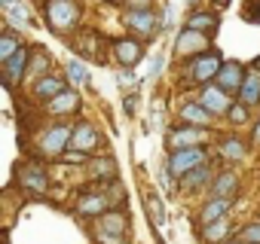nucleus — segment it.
<instances>
[{
  "label": "nucleus",
  "mask_w": 260,
  "mask_h": 244,
  "mask_svg": "<svg viewBox=\"0 0 260 244\" xmlns=\"http://www.w3.org/2000/svg\"><path fill=\"white\" fill-rule=\"evenodd\" d=\"M187 177V186H199V183H205L208 180V168L205 165H199V168H193L190 174H184Z\"/></svg>",
  "instance_id": "nucleus-30"
},
{
  "label": "nucleus",
  "mask_w": 260,
  "mask_h": 244,
  "mask_svg": "<svg viewBox=\"0 0 260 244\" xmlns=\"http://www.w3.org/2000/svg\"><path fill=\"white\" fill-rule=\"evenodd\" d=\"M233 192H236V177H233L230 171H223V174L214 180V195L226 198V195H233Z\"/></svg>",
  "instance_id": "nucleus-23"
},
{
  "label": "nucleus",
  "mask_w": 260,
  "mask_h": 244,
  "mask_svg": "<svg viewBox=\"0 0 260 244\" xmlns=\"http://www.w3.org/2000/svg\"><path fill=\"white\" fill-rule=\"evenodd\" d=\"M223 244H236V241H223Z\"/></svg>",
  "instance_id": "nucleus-38"
},
{
  "label": "nucleus",
  "mask_w": 260,
  "mask_h": 244,
  "mask_svg": "<svg viewBox=\"0 0 260 244\" xmlns=\"http://www.w3.org/2000/svg\"><path fill=\"white\" fill-rule=\"evenodd\" d=\"M181 116H184L187 126H199V129H205V126H211V116H214V113H211L208 107H202V101H196V104H184Z\"/></svg>",
  "instance_id": "nucleus-12"
},
{
  "label": "nucleus",
  "mask_w": 260,
  "mask_h": 244,
  "mask_svg": "<svg viewBox=\"0 0 260 244\" xmlns=\"http://www.w3.org/2000/svg\"><path fill=\"white\" fill-rule=\"evenodd\" d=\"M208 43H211V37H205L193 28H184L175 49H178V55H202V52H208Z\"/></svg>",
  "instance_id": "nucleus-5"
},
{
  "label": "nucleus",
  "mask_w": 260,
  "mask_h": 244,
  "mask_svg": "<svg viewBox=\"0 0 260 244\" xmlns=\"http://www.w3.org/2000/svg\"><path fill=\"white\" fill-rule=\"evenodd\" d=\"M71 147L80 150V153L95 150L98 147V129L92 126V122H80V126L74 129V135H71Z\"/></svg>",
  "instance_id": "nucleus-10"
},
{
  "label": "nucleus",
  "mask_w": 260,
  "mask_h": 244,
  "mask_svg": "<svg viewBox=\"0 0 260 244\" xmlns=\"http://www.w3.org/2000/svg\"><path fill=\"white\" fill-rule=\"evenodd\" d=\"M217 25H220V19H217L214 13H193V16L187 19V28H193V31H199V34H205V37H214Z\"/></svg>",
  "instance_id": "nucleus-15"
},
{
  "label": "nucleus",
  "mask_w": 260,
  "mask_h": 244,
  "mask_svg": "<svg viewBox=\"0 0 260 244\" xmlns=\"http://www.w3.org/2000/svg\"><path fill=\"white\" fill-rule=\"evenodd\" d=\"M254 138H257V144H260V126H257V135H254Z\"/></svg>",
  "instance_id": "nucleus-36"
},
{
  "label": "nucleus",
  "mask_w": 260,
  "mask_h": 244,
  "mask_svg": "<svg viewBox=\"0 0 260 244\" xmlns=\"http://www.w3.org/2000/svg\"><path fill=\"white\" fill-rule=\"evenodd\" d=\"M242 19L257 25L260 22V0H245V7H242Z\"/></svg>",
  "instance_id": "nucleus-28"
},
{
  "label": "nucleus",
  "mask_w": 260,
  "mask_h": 244,
  "mask_svg": "<svg viewBox=\"0 0 260 244\" xmlns=\"http://www.w3.org/2000/svg\"><path fill=\"white\" fill-rule=\"evenodd\" d=\"M226 116L233 119V126H245V122H248V104H242V101H239V104H233Z\"/></svg>",
  "instance_id": "nucleus-29"
},
{
  "label": "nucleus",
  "mask_w": 260,
  "mask_h": 244,
  "mask_svg": "<svg viewBox=\"0 0 260 244\" xmlns=\"http://www.w3.org/2000/svg\"><path fill=\"white\" fill-rule=\"evenodd\" d=\"M239 101L248 104V107L260 101V73L257 70H248V76H245V83L239 89Z\"/></svg>",
  "instance_id": "nucleus-16"
},
{
  "label": "nucleus",
  "mask_w": 260,
  "mask_h": 244,
  "mask_svg": "<svg viewBox=\"0 0 260 244\" xmlns=\"http://www.w3.org/2000/svg\"><path fill=\"white\" fill-rule=\"evenodd\" d=\"M199 101H202V107H208L214 116H220V113H230V107H233V101H230V92H226L223 86H217V83L205 86V89H202V95H199Z\"/></svg>",
  "instance_id": "nucleus-4"
},
{
  "label": "nucleus",
  "mask_w": 260,
  "mask_h": 244,
  "mask_svg": "<svg viewBox=\"0 0 260 244\" xmlns=\"http://www.w3.org/2000/svg\"><path fill=\"white\" fill-rule=\"evenodd\" d=\"M220 67H223V58H220L217 52H202V55H196V58L190 61L187 76H190L193 83L205 86V83H211V79L220 73Z\"/></svg>",
  "instance_id": "nucleus-1"
},
{
  "label": "nucleus",
  "mask_w": 260,
  "mask_h": 244,
  "mask_svg": "<svg viewBox=\"0 0 260 244\" xmlns=\"http://www.w3.org/2000/svg\"><path fill=\"white\" fill-rule=\"evenodd\" d=\"M242 241H245V244H260V223H251V226L242 232Z\"/></svg>",
  "instance_id": "nucleus-31"
},
{
  "label": "nucleus",
  "mask_w": 260,
  "mask_h": 244,
  "mask_svg": "<svg viewBox=\"0 0 260 244\" xmlns=\"http://www.w3.org/2000/svg\"><path fill=\"white\" fill-rule=\"evenodd\" d=\"M245 76H248V70L239 61H223V67L217 73V86H223L226 92H239L242 83H245Z\"/></svg>",
  "instance_id": "nucleus-8"
},
{
  "label": "nucleus",
  "mask_w": 260,
  "mask_h": 244,
  "mask_svg": "<svg viewBox=\"0 0 260 244\" xmlns=\"http://www.w3.org/2000/svg\"><path fill=\"white\" fill-rule=\"evenodd\" d=\"M226 232H230V223H226V220H214V223L202 226V238H205L208 244H220V241L226 238Z\"/></svg>",
  "instance_id": "nucleus-20"
},
{
  "label": "nucleus",
  "mask_w": 260,
  "mask_h": 244,
  "mask_svg": "<svg viewBox=\"0 0 260 244\" xmlns=\"http://www.w3.org/2000/svg\"><path fill=\"white\" fill-rule=\"evenodd\" d=\"M128 10H150V0H125Z\"/></svg>",
  "instance_id": "nucleus-33"
},
{
  "label": "nucleus",
  "mask_w": 260,
  "mask_h": 244,
  "mask_svg": "<svg viewBox=\"0 0 260 244\" xmlns=\"http://www.w3.org/2000/svg\"><path fill=\"white\" fill-rule=\"evenodd\" d=\"M205 162V150L202 147H184V150H172V159H169V171L175 177H184L190 174L193 168H199Z\"/></svg>",
  "instance_id": "nucleus-3"
},
{
  "label": "nucleus",
  "mask_w": 260,
  "mask_h": 244,
  "mask_svg": "<svg viewBox=\"0 0 260 244\" xmlns=\"http://www.w3.org/2000/svg\"><path fill=\"white\" fill-rule=\"evenodd\" d=\"M107 208V198L104 195H95V198H83L80 201V214H101Z\"/></svg>",
  "instance_id": "nucleus-25"
},
{
  "label": "nucleus",
  "mask_w": 260,
  "mask_h": 244,
  "mask_svg": "<svg viewBox=\"0 0 260 244\" xmlns=\"http://www.w3.org/2000/svg\"><path fill=\"white\" fill-rule=\"evenodd\" d=\"M61 159H64V162H86V153L71 150V153H61Z\"/></svg>",
  "instance_id": "nucleus-32"
},
{
  "label": "nucleus",
  "mask_w": 260,
  "mask_h": 244,
  "mask_svg": "<svg viewBox=\"0 0 260 244\" xmlns=\"http://www.w3.org/2000/svg\"><path fill=\"white\" fill-rule=\"evenodd\" d=\"M125 25L141 37H153L156 34V16L150 10H128L125 13Z\"/></svg>",
  "instance_id": "nucleus-7"
},
{
  "label": "nucleus",
  "mask_w": 260,
  "mask_h": 244,
  "mask_svg": "<svg viewBox=\"0 0 260 244\" xmlns=\"http://www.w3.org/2000/svg\"><path fill=\"white\" fill-rule=\"evenodd\" d=\"M46 19H49L52 31H68V28L77 25L80 10H77L74 0H49L46 4Z\"/></svg>",
  "instance_id": "nucleus-2"
},
{
  "label": "nucleus",
  "mask_w": 260,
  "mask_h": 244,
  "mask_svg": "<svg viewBox=\"0 0 260 244\" xmlns=\"http://www.w3.org/2000/svg\"><path fill=\"white\" fill-rule=\"evenodd\" d=\"M230 211V198H220V195H214L208 205H205V211L199 214V223L202 226H208V223H214V220H220L223 214Z\"/></svg>",
  "instance_id": "nucleus-17"
},
{
  "label": "nucleus",
  "mask_w": 260,
  "mask_h": 244,
  "mask_svg": "<svg viewBox=\"0 0 260 244\" xmlns=\"http://www.w3.org/2000/svg\"><path fill=\"white\" fill-rule=\"evenodd\" d=\"M220 153H223L226 159H242V156H245V144H242V141H236V138H230V141H223Z\"/></svg>",
  "instance_id": "nucleus-27"
},
{
  "label": "nucleus",
  "mask_w": 260,
  "mask_h": 244,
  "mask_svg": "<svg viewBox=\"0 0 260 244\" xmlns=\"http://www.w3.org/2000/svg\"><path fill=\"white\" fill-rule=\"evenodd\" d=\"M28 58H31V49H28V46H22L10 61H4V83H7L10 89L25 76V70H28Z\"/></svg>",
  "instance_id": "nucleus-6"
},
{
  "label": "nucleus",
  "mask_w": 260,
  "mask_h": 244,
  "mask_svg": "<svg viewBox=\"0 0 260 244\" xmlns=\"http://www.w3.org/2000/svg\"><path fill=\"white\" fill-rule=\"evenodd\" d=\"M22 183L28 186V189H34V192H43L46 189V174L40 171V168H25V174H22Z\"/></svg>",
  "instance_id": "nucleus-21"
},
{
  "label": "nucleus",
  "mask_w": 260,
  "mask_h": 244,
  "mask_svg": "<svg viewBox=\"0 0 260 244\" xmlns=\"http://www.w3.org/2000/svg\"><path fill=\"white\" fill-rule=\"evenodd\" d=\"M211 4H217V7H223V4H226V0H211Z\"/></svg>",
  "instance_id": "nucleus-35"
},
{
  "label": "nucleus",
  "mask_w": 260,
  "mask_h": 244,
  "mask_svg": "<svg viewBox=\"0 0 260 244\" xmlns=\"http://www.w3.org/2000/svg\"><path fill=\"white\" fill-rule=\"evenodd\" d=\"M113 55H116V61H119V64L132 67L144 52H141V46H138L135 40H119V43H113Z\"/></svg>",
  "instance_id": "nucleus-14"
},
{
  "label": "nucleus",
  "mask_w": 260,
  "mask_h": 244,
  "mask_svg": "<svg viewBox=\"0 0 260 244\" xmlns=\"http://www.w3.org/2000/svg\"><path fill=\"white\" fill-rule=\"evenodd\" d=\"M64 92V83L58 79V76H49V73H43L40 79H37V86H34V95L37 98H55V95H61Z\"/></svg>",
  "instance_id": "nucleus-18"
},
{
  "label": "nucleus",
  "mask_w": 260,
  "mask_h": 244,
  "mask_svg": "<svg viewBox=\"0 0 260 244\" xmlns=\"http://www.w3.org/2000/svg\"><path fill=\"white\" fill-rule=\"evenodd\" d=\"M71 135H74L71 126H55L52 132H46V138H43V153H46V156H61V150L71 147Z\"/></svg>",
  "instance_id": "nucleus-9"
},
{
  "label": "nucleus",
  "mask_w": 260,
  "mask_h": 244,
  "mask_svg": "<svg viewBox=\"0 0 260 244\" xmlns=\"http://www.w3.org/2000/svg\"><path fill=\"white\" fill-rule=\"evenodd\" d=\"M49 113H55V116H68V113H74L77 107H80V95L77 92H61V95H55V98H49Z\"/></svg>",
  "instance_id": "nucleus-13"
},
{
  "label": "nucleus",
  "mask_w": 260,
  "mask_h": 244,
  "mask_svg": "<svg viewBox=\"0 0 260 244\" xmlns=\"http://www.w3.org/2000/svg\"><path fill=\"white\" fill-rule=\"evenodd\" d=\"M202 138H205V129H199V126H184V129H178V132L169 135V144H172V150H184V147H196Z\"/></svg>",
  "instance_id": "nucleus-11"
},
{
  "label": "nucleus",
  "mask_w": 260,
  "mask_h": 244,
  "mask_svg": "<svg viewBox=\"0 0 260 244\" xmlns=\"http://www.w3.org/2000/svg\"><path fill=\"white\" fill-rule=\"evenodd\" d=\"M68 79H71V83H77V86L89 83V73H86L83 61H77V58H71V61H68Z\"/></svg>",
  "instance_id": "nucleus-24"
},
{
  "label": "nucleus",
  "mask_w": 260,
  "mask_h": 244,
  "mask_svg": "<svg viewBox=\"0 0 260 244\" xmlns=\"http://www.w3.org/2000/svg\"><path fill=\"white\" fill-rule=\"evenodd\" d=\"M22 46H25V43L19 40L16 31H4V37H0V61H10Z\"/></svg>",
  "instance_id": "nucleus-19"
},
{
  "label": "nucleus",
  "mask_w": 260,
  "mask_h": 244,
  "mask_svg": "<svg viewBox=\"0 0 260 244\" xmlns=\"http://www.w3.org/2000/svg\"><path fill=\"white\" fill-rule=\"evenodd\" d=\"M101 229H107V232H113V235H122L125 220H122L119 214H104V217H101Z\"/></svg>",
  "instance_id": "nucleus-26"
},
{
  "label": "nucleus",
  "mask_w": 260,
  "mask_h": 244,
  "mask_svg": "<svg viewBox=\"0 0 260 244\" xmlns=\"http://www.w3.org/2000/svg\"><path fill=\"white\" fill-rule=\"evenodd\" d=\"M0 4H4V7H13V4H16V0H0Z\"/></svg>",
  "instance_id": "nucleus-34"
},
{
  "label": "nucleus",
  "mask_w": 260,
  "mask_h": 244,
  "mask_svg": "<svg viewBox=\"0 0 260 244\" xmlns=\"http://www.w3.org/2000/svg\"><path fill=\"white\" fill-rule=\"evenodd\" d=\"M7 19H10V25H13V28H25V25L31 22V16H28L25 4H13V7H7Z\"/></svg>",
  "instance_id": "nucleus-22"
},
{
  "label": "nucleus",
  "mask_w": 260,
  "mask_h": 244,
  "mask_svg": "<svg viewBox=\"0 0 260 244\" xmlns=\"http://www.w3.org/2000/svg\"><path fill=\"white\" fill-rule=\"evenodd\" d=\"M187 4H190V7H193V4H196V0H187Z\"/></svg>",
  "instance_id": "nucleus-37"
}]
</instances>
